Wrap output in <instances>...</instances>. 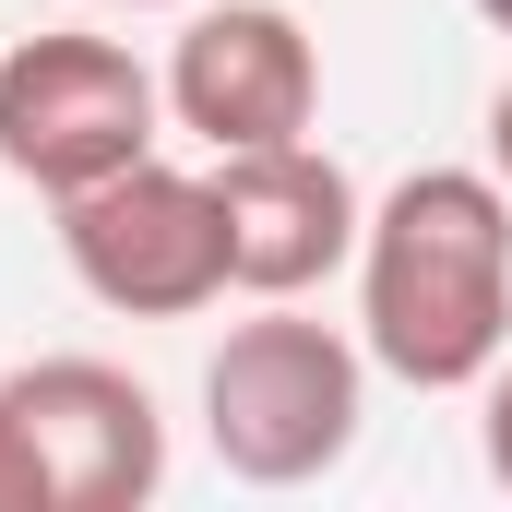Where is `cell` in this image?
<instances>
[{"label":"cell","instance_id":"6da1fadb","mask_svg":"<svg viewBox=\"0 0 512 512\" xmlns=\"http://www.w3.org/2000/svg\"><path fill=\"white\" fill-rule=\"evenodd\" d=\"M358 346L417 393H477L512 358V191L489 167H417L370 203Z\"/></svg>","mask_w":512,"mask_h":512},{"label":"cell","instance_id":"7a4b0ae2","mask_svg":"<svg viewBox=\"0 0 512 512\" xmlns=\"http://www.w3.org/2000/svg\"><path fill=\"white\" fill-rule=\"evenodd\" d=\"M370 417V346L310 322L298 298H262L251 322H227V346L203 358V441L227 477L251 489H310L358 453Z\"/></svg>","mask_w":512,"mask_h":512},{"label":"cell","instance_id":"3957f363","mask_svg":"<svg viewBox=\"0 0 512 512\" xmlns=\"http://www.w3.org/2000/svg\"><path fill=\"white\" fill-rule=\"evenodd\" d=\"M155 120H167V84L131 60L120 36H24L0 48V167L48 203L120 179L131 155H155Z\"/></svg>","mask_w":512,"mask_h":512},{"label":"cell","instance_id":"277c9868","mask_svg":"<svg viewBox=\"0 0 512 512\" xmlns=\"http://www.w3.org/2000/svg\"><path fill=\"white\" fill-rule=\"evenodd\" d=\"M60 251H72V286L96 310L191 322V310L227 298V203H215V179H191L167 155H131L120 179L60 203Z\"/></svg>","mask_w":512,"mask_h":512},{"label":"cell","instance_id":"5b68a950","mask_svg":"<svg viewBox=\"0 0 512 512\" xmlns=\"http://www.w3.org/2000/svg\"><path fill=\"white\" fill-rule=\"evenodd\" d=\"M167 120L203 155H251V143H298L322 120V48L286 0H203L167 48Z\"/></svg>","mask_w":512,"mask_h":512},{"label":"cell","instance_id":"8992f818","mask_svg":"<svg viewBox=\"0 0 512 512\" xmlns=\"http://www.w3.org/2000/svg\"><path fill=\"white\" fill-rule=\"evenodd\" d=\"M12 429H24V453H36V489L48 512H131L155 501V477H167V417H155V393L108 370V358H24L12 382Z\"/></svg>","mask_w":512,"mask_h":512},{"label":"cell","instance_id":"52a82bcc","mask_svg":"<svg viewBox=\"0 0 512 512\" xmlns=\"http://www.w3.org/2000/svg\"><path fill=\"white\" fill-rule=\"evenodd\" d=\"M215 203H227V286L239 298H310L322 274L358 262V179L298 131V143H251V155H215Z\"/></svg>","mask_w":512,"mask_h":512},{"label":"cell","instance_id":"ba28073f","mask_svg":"<svg viewBox=\"0 0 512 512\" xmlns=\"http://www.w3.org/2000/svg\"><path fill=\"white\" fill-rule=\"evenodd\" d=\"M477 393H489V417H477V453H489V477L512 489V358H501V370H489Z\"/></svg>","mask_w":512,"mask_h":512},{"label":"cell","instance_id":"9c48e42d","mask_svg":"<svg viewBox=\"0 0 512 512\" xmlns=\"http://www.w3.org/2000/svg\"><path fill=\"white\" fill-rule=\"evenodd\" d=\"M0 512H48V489H36V453H24V429H12V405H0Z\"/></svg>","mask_w":512,"mask_h":512},{"label":"cell","instance_id":"30bf717a","mask_svg":"<svg viewBox=\"0 0 512 512\" xmlns=\"http://www.w3.org/2000/svg\"><path fill=\"white\" fill-rule=\"evenodd\" d=\"M489 179H501V191H512V84H501V96H489Z\"/></svg>","mask_w":512,"mask_h":512},{"label":"cell","instance_id":"8fae6325","mask_svg":"<svg viewBox=\"0 0 512 512\" xmlns=\"http://www.w3.org/2000/svg\"><path fill=\"white\" fill-rule=\"evenodd\" d=\"M477 12H489V24H501V36H512V0H477Z\"/></svg>","mask_w":512,"mask_h":512},{"label":"cell","instance_id":"7c38bea8","mask_svg":"<svg viewBox=\"0 0 512 512\" xmlns=\"http://www.w3.org/2000/svg\"><path fill=\"white\" fill-rule=\"evenodd\" d=\"M120 12H167V0H120Z\"/></svg>","mask_w":512,"mask_h":512}]
</instances>
